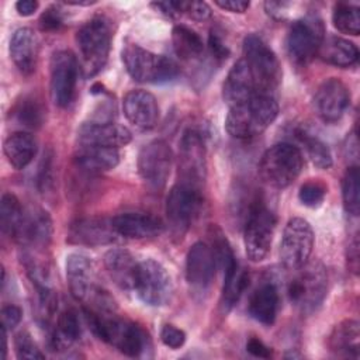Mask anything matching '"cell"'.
Listing matches in <instances>:
<instances>
[{"mask_svg":"<svg viewBox=\"0 0 360 360\" xmlns=\"http://www.w3.org/2000/svg\"><path fill=\"white\" fill-rule=\"evenodd\" d=\"M84 316L93 333L121 353L129 357H139L148 349L149 338L139 325L103 315L91 308H84Z\"/></svg>","mask_w":360,"mask_h":360,"instance_id":"1","label":"cell"},{"mask_svg":"<svg viewBox=\"0 0 360 360\" xmlns=\"http://www.w3.org/2000/svg\"><path fill=\"white\" fill-rule=\"evenodd\" d=\"M278 115V104L270 94H253L245 103L229 107L225 118L226 132L238 139H248L263 132Z\"/></svg>","mask_w":360,"mask_h":360,"instance_id":"2","label":"cell"},{"mask_svg":"<svg viewBox=\"0 0 360 360\" xmlns=\"http://www.w3.org/2000/svg\"><path fill=\"white\" fill-rule=\"evenodd\" d=\"M66 278L75 300L89 304L91 309L98 312L115 309V302L110 294L97 285L93 263L84 255L70 253L66 257Z\"/></svg>","mask_w":360,"mask_h":360,"instance_id":"3","label":"cell"},{"mask_svg":"<svg viewBox=\"0 0 360 360\" xmlns=\"http://www.w3.org/2000/svg\"><path fill=\"white\" fill-rule=\"evenodd\" d=\"M304 156L298 146L280 142L270 146L259 163L260 179L273 188H285L301 174Z\"/></svg>","mask_w":360,"mask_h":360,"instance_id":"4","label":"cell"},{"mask_svg":"<svg viewBox=\"0 0 360 360\" xmlns=\"http://www.w3.org/2000/svg\"><path fill=\"white\" fill-rule=\"evenodd\" d=\"M252 75L256 94H270L281 80V66L273 49L257 35L243 39V58Z\"/></svg>","mask_w":360,"mask_h":360,"instance_id":"5","label":"cell"},{"mask_svg":"<svg viewBox=\"0 0 360 360\" xmlns=\"http://www.w3.org/2000/svg\"><path fill=\"white\" fill-rule=\"evenodd\" d=\"M122 62L128 75L141 83H165L179 75V66L173 59L156 55L136 44L125 45Z\"/></svg>","mask_w":360,"mask_h":360,"instance_id":"6","label":"cell"},{"mask_svg":"<svg viewBox=\"0 0 360 360\" xmlns=\"http://www.w3.org/2000/svg\"><path fill=\"white\" fill-rule=\"evenodd\" d=\"M76 44L84 75L87 77L94 76L104 68L108 59L111 44V30L108 22L101 17L89 20L76 32Z\"/></svg>","mask_w":360,"mask_h":360,"instance_id":"7","label":"cell"},{"mask_svg":"<svg viewBox=\"0 0 360 360\" xmlns=\"http://www.w3.org/2000/svg\"><path fill=\"white\" fill-rule=\"evenodd\" d=\"M328 276L319 262H307L297 269V274L290 280L287 294L290 301L302 312H312L321 305L326 295Z\"/></svg>","mask_w":360,"mask_h":360,"instance_id":"8","label":"cell"},{"mask_svg":"<svg viewBox=\"0 0 360 360\" xmlns=\"http://www.w3.org/2000/svg\"><path fill=\"white\" fill-rule=\"evenodd\" d=\"M276 229V215L264 205L262 200H256L249 210L243 243L249 260L262 262L267 257Z\"/></svg>","mask_w":360,"mask_h":360,"instance_id":"9","label":"cell"},{"mask_svg":"<svg viewBox=\"0 0 360 360\" xmlns=\"http://www.w3.org/2000/svg\"><path fill=\"white\" fill-rule=\"evenodd\" d=\"M325 38L322 20L309 14L295 20L287 34L285 48L290 59L295 65H307L318 53L319 45Z\"/></svg>","mask_w":360,"mask_h":360,"instance_id":"10","label":"cell"},{"mask_svg":"<svg viewBox=\"0 0 360 360\" xmlns=\"http://www.w3.org/2000/svg\"><path fill=\"white\" fill-rule=\"evenodd\" d=\"M134 290L146 305L162 307L172 300L173 281L159 262L146 259L138 263Z\"/></svg>","mask_w":360,"mask_h":360,"instance_id":"11","label":"cell"},{"mask_svg":"<svg viewBox=\"0 0 360 360\" xmlns=\"http://www.w3.org/2000/svg\"><path fill=\"white\" fill-rule=\"evenodd\" d=\"M314 248V231L304 218H291L281 236L280 260L285 269L297 270L304 266Z\"/></svg>","mask_w":360,"mask_h":360,"instance_id":"12","label":"cell"},{"mask_svg":"<svg viewBox=\"0 0 360 360\" xmlns=\"http://www.w3.org/2000/svg\"><path fill=\"white\" fill-rule=\"evenodd\" d=\"M202 205L201 188L177 181L166 197V217L172 229L177 233H184Z\"/></svg>","mask_w":360,"mask_h":360,"instance_id":"13","label":"cell"},{"mask_svg":"<svg viewBox=\"0 0 360 360\" xmlns=\"http://www.w3.org/2000/svg\"><path fill=\"white\" fill-rule=\"evenodd\" d=\"M49 90L55 105L68 107L76 91L79 79V62L76 56L66 49L56 51L49 63Z\"/></svg>","mask_w":360,"mask_h":360,"instance_id":"14","label":"cell"},{"mask_svg":"<svg viewBox=\"0 0 360 360\" xmlns=\"http://www.w3.org/2000/svg\"><path fill=\"white\" fill-rule=\"evenodd\" d=\"M173 163V152L163 139H155L143 145L138 153V173L143 183L160 190L165 187Z\"/></svg>","mask_w":360,"mask_h":360,"instance_id":"15","label":"cell"},{"mask_svg":"<svg viewBox=\"0 0 360 360\" xmlns=\"http://www.w3.org/2000/svg\"><path fill=\"white\" fill-rule=\"evenodd\" d=\"M205 180V148L201 134L187 129L179 142V181L201 188Z\"/></svg>","mask_w":360,"mask_h":360,"instance_id":"16","label":"cell"},{"mask_svg":"<svg viewBox=\"0 0 360 360\" xmlns=\"http://www.w3.org/2000/svg\"><path fill=\"white\" fill-rule=\"evenodd\" d=\"M350 104V91L346 84L330 77L323 80L314 96V107L318 117L328 124L339 121Z\"/></svg>","mask_w":360,"mask_h":360,"instance_id":"17","label":"cell"},{"mask_svg":"<svg viewBox=\"0 0 360 360\" xmlns=\"http://www.w3.org/2000/svg\"><path fill=\"white\" fill-rule=\"evenodd\" d=\"M217 269V260L210 245L195 242L186 256V280L195 292H204L211 285Z\"/></svg>","mask_w":360,"mask_h":360,"instance_id":"18","label":"cell"},{"mask_svg":"<svg viewBox=\"0 0 360 360\" xmlns=\"http://www.w3.org/2000/svg\"><path fill=\"white\" fill-rule=\"evenodd\" d=\"M79 145H96L120 148L131 142L132 135L128 128L111 121H90L80 125L77 131Z\"/></svg>","mask_w":360,"mask_h":360,"instance_id":"19","label":"cell"},{"mask_svg":"<svg viewBox=\"0 0 360 360\" xmlns=\"http://www.w3.org/2000/svg\"><path fill=\"white\" fill-rule=\"evenodd\" d=\"M127 120L139 129H152L159 120V105L155 96L146 90H131L122 98Z\"/></svg>","mask_w":360,"mask_h":360,"instance_id":"20","label":"cell"},{"mask_svg":"<svg viewBox=\"0 0 360 360\" xmlns=\"http://www.w3.org/2000/svg\"><path fill=\"white\" fill-rule=\"evenodd\" d=\"M112 221L107 218H83L75 221L69 228V240L77 245L100 246L117 240Z\"/></svg>","mask_w":360,"mask_h":360,"instance_id":"21","label":"cell"},{"mask_svg":"<svg viewBox=\"0 0 360 360\" xmlns=\"http://www.w3.org/2000/svg\"><path fill=\"white\" fill-rule=\"evenodd\" d=\"M111 221L117 233L129 239L155 238L165 229L163 222L158 217L145 212H122L111 218Z\"/></svg>","mask_w":360,"mask_h":360,"instance_id":"22","label":"cell"},{"mask_svg":"<svg viewBox=\"0 0 360 360\" xmlns=\"http://www.w3.org/2000/svg\"><path fill=\"white\" fill-rule=\"evenodd\" d=\"M38 38L31 28L22 27L13 32L8 52L13 63L22 75L34 73L38 62Z\"/></svg>","mask_w":360,"mask_h":360,"instance_id":"23","label":"cell"},{"mask_svg":"<svg viewBox=\"0 0 360 360\" xmlns=\"http://www.w3.org/2000/svg\"><path fill=\"white\" fill-rule=\"evenodd\" d=\"M256 94L255 83L250 75V70L243 59H239L233 63L222 86L224 101L229 105H238L249 100Z\"/></svg>","mask_w":360,"mask_h":360,"instance_id":"24","label":"cell"},{"mask_svg":"<svg viewBox=\"0 0 360 360\" xmlns=\"http://www.w3.org/2000/svg\"><path fill=\"white\" fill-rule=\"evenodd\" d=\"M52 235V222L44 210L24 211L22 221L14 239L27 246L44 248L49 243Z\"/></svg>","mask_w":360,"mask_h":360,"instance_id":"25","label":"cell"},{"mask_svg":"<svg viewBox=\"0 0 360 360\" xmlns=\"http://www.w3.org/2000/svg\"><path fill=\"white\" fill-rule=\"evenodd\" d=\"M138 263L139 262H136L125 249H110L104 255V266L107 273L112 281L124 290H134Z\"/></svg>","mask_w":360,"mask_h":360,"instance_id":"26","label":"cell"},{"mask_svg":"<svg viewBox=\"0 0 360 360\" xmlns=\"http://www.w3.org/2000/svg\"><path fill=\"white\" fill-rule=\"evenodd\" d=\"M278 304L280 297L277 287L273 283H266L256 288L250 295L248 312L259 323L270 326L276 321Z\"/></svg>","mask_w":360,"mask_h":360,"instance_id":"27","label":"cell"},{"mask_svg":"<svg viewBox=\"0 0 360 360\" xmlns=\"http://www.w3.org/2000/svg\"><path fill=\"white\" fill-rule=\"evenodd\" d=\"M359 322L346 319L333 328L328 340V346L336 357L359 359Z\"/></svg>","mask_w":360,"mask_h":360,"instance_id":"28","label":"cell"},{"mask_svg":"<svg viewBox=\"0 0 360 360\" xmlns=\"http://www.w3.org/2000/svg\"><path fill=\"white\" fill-rule=\"evenodd\" d=\"M37 139L27 131H17L8 135L3 143V150L10 165L21 170L27 167L37 153Z\"/></svg>","mask_w":360,"mask_h":360,"instance_id":"29","label":"cell"},{"mask_svg":"<svg viewBox=\"0 0 360 360\" xmlns=\"http://www.w3.org/2000/svg\"><path fill=\"white\" fill-rule=\"evenodd\" d=\"M316 55H319V58L329 65L338 68H349L357 62L359 49L349 39L329 35L322 39Z\"/></svg>","mask_w":360,"mask_h":360,"instance_id":"30","label":"cell"},{"mask_svg":"<svg viewBox=\"0 0 360 360\" xmlns=\"http://www.w3.org/2000/svg\"><path fill=\"white\" fill-rule=\"evenodd\" d=\"M76 163L89 172H107L114 169L120 162V153L117 148L96 146V145H79L75 155Z\"/></svg>","mask_w":360,"mask_h":360,"instance_id":"31","label":"cell"},{"mask_svg":"<svg viewBox=\"0 0 360 360\" xmlns=\"http://www.w3.org/2000/svg\"><path fill=\"white\" fill-rule=\"evenodd\" d=\"M249 284V274L240 267L238 260L224 270V285L221 304L224 309L229 311L242 297Z\"/></svg>","mask_w":360,"mask_h":360,"instance_id":"32","label":"cell"},{"mask_svg":"<svg viewBox=\"0 0 360 360\" xmlns=\"http://www.w3.org/2000/svg\"><path fill=\"white\" fill-rule=\"evenodd\" d=\"M80 322L73 309H65L58 315L56 326L52 332L51 345L53 349H68L80 338Z\"/></svg>","mask_w":360,"mask_h":360,"instance_id":"33","label":"cell"},{"mask_svg":"<svg viewBox=\"0 0 360 360\" xmlns=\"http://www.w3.org/2000/svg\"><path fill=\"white\" fill-rule=\"evenodd\" d=\"M172 42L176 55L183 60L195 59L202 55L204 44L201 37L186 25H176L172 31Z\"/></svg>","mask_w":360,"mask_h":360,"instance_id":"34","label":"cell"},{"mask_svg":"<svg viewBox=\"0 0 360 360\" xmlns=\"http://www.w3.org/2000/svg\"><path fill=\"white\" fill-rule=\"evenodd\" d=\"M22 217L24 210L20 200L13 193H4L0 200V225L3 233L15 238Z\"/></svg>","mask_w":360,"mask_h":360,"instance_id":"35","label":"cell"},{"mask_svg":"<svg viewBox=\"0 0 360 360\" xmlns=\"http://www.w3.org/2000/svg\"><path fill=\"white\" fill-rule=\"evenodd\" d=\"M295 136L304 145L308 158L318 169H329L332 166V153L322 139L305 129H297Z\"/></svg>","mask_w":360,"mask_h":360,"instance_id":"36","label":"cell"},{"mask_svg":"<svg viewBox=\"0 0 360 360\" xmlns=\"http://www.w3.org/2000/svg\"><path fill=\"white\" fill-rule=\"evenodd\" d=\"M342 198L346 212L357 217L360 212V174L357 166L347 167L343 176Z\"/></svg>","mask_w":360,"mask_h":360,"instance_id":"37","label":"cell"},{"mask_svg":"<svg viewBox=\"0 0 360 360\" xmlns=\"http://www.w3.org/2000/svg\"><path fill=\"white\" fill-rule=\"evenodd\" d=\"M359 7L349 3H338L333 7L332 22L335 28L343 34L359 35L360 32V13Z\"/></svg>","mask_w":360,"mask_h":360,"instance_id":"38","label":"cell"},{"mask_svg":"<svg viewBox=\"0 0 360 360\" xmlns=\"http://www.w3.org/2000/svg\"><path fill=\"white\" fill-rule=\"evenodd\" d=\"M15 121L28 129H37L44 121V110L41 104L32 97H24L14 108Z\"/></svg>","mask_w":360,"mask_h":360,"instance_id":"39","label":"cell"},{"mask_svg":"<svg viewBox=\"0 0 360 360\" xmlns=\"http://www.w3.org/2000/svg\"><path fill=\"white\" fill-rule=\"evenodd\" d=\"M15 356L21 360H37L45 359V354L38 349L37 343L28 332H20L14 338Z\"/></svg>","mask_w":360,"mask_h":360,"instance_id":"40","label":"cell"},{"mask_svg":"<svg viewBox=\"0 0 360 360\" xmlns=\"http://www.w3.org/2000/svg\"><path fill=\"white\" fill-rule=\"evenodd\" d=\"M326 191H328V188L323 183L311 180L301 186V188L298 191V198L304 205L314 208V207H318L323 201Z\"/></svg>","mask_w":360,"mask_h":360,"instance_id":"41","label":"cell"},{"mask_svg":"<svg viewBox=\"0 0 360 360\" xmlns=\"http://www.w3.org/2000/svg\"><path fill=\"white\" fill-rule=\"evenodd\" d=\"M179 14H187L195 21H204L211 15V8L205 1H177Z\"/></svg>","mask_w":360,"mask_h":360,"instance_id":"42","label":"cell"},{"mask_svg":"<svg viewBox=\"0 0 360 360\" xmlns=\"http://www.w3.org/2000/svg\"><path fill=\"white\" fill-rule=\"evenodd\" d=\"M160 340L170 349H179L186 342V333L174 325H163L160 329Z\"/></svg>","mask_w":360,"mask_h":360,"instance_id":"43","label":"cell"},{"mask_svg":"<svg viewBox=\"0 0 360 360\" xmlns=\"http://www.w3.org/2000/svg\"><path fill=\"white\" fill-rule=\"evenodd\" d=\"M63 24V18H62V13L58 7H48L41 18H39V27L44 31H55L58 30L60 25Z\"/></svg>","mask_w":360,"mask_h":360,"instance_id":"44","label":"cell"},{"mask_svg":"<svg viewBox=\"0 0 360 360\" xmlns=\"http://www.w3.org/2000/svg\"><path fill=\"white\" fill-rule=\"evenodd\" d=\"M22 316V311L17 305H4L1 308V326H4L7 330L15 328Z\"/></svg>","mask_w":360,"mask_h":360,"instance_id":"45","label":"cell"},{"mask_svg":"<svg viewBox=\"0 0 360 360\" xmlns=\"http://www.w3.org/2000/svg\"><path fill=\"white\" fill-rule=\"evenodd\" d=\"M208 48H210V52L211 55L215 58V59H219V60H224L229 56V49L228 46L224 44L222 38L218 35V32L215 31H211L210 32V37H208Z\"/></svg>","mask_w":360,"mask_h":360,"instance_id":"46","label":"cell"},{"mask_svg":"<svg viewBox=\"0 0 360 360\" xmlns=\"http://www.w3.org/2000/svg\"><path fill=\"white\" fill-rule=\"evenodd\" d=\"M246 350L256 356V357H262V359H267L271 356V349L269 346H266L260 339L257 338H250L246 343Z\"/></svg>","mask_w":360,"mask_h":360,"instance_id":"47","label":"cell"},{"mask_svg":"<svg viewBox=\"0 0 360 360\" xmlns=\"http://www.w3.org/2000/svg\"><path fill=\"white\" fill-rule=\"evenodd\" d=\"M214 3L222 10H226L231 13H239V14L245 13L250 6V3L246 0H215Z\"/></svg>","mask_w":360,"mask_h":360,"instance_id":"48","label":"cell"},{"mask_svg":"<svg viewBox=\"0 0 360 360\" xmlns=\"http://www.w3.org/2000/svg\"><path fill=\"white\" fill-rule=\"evenodd\" d=\"M290 6H291V3H287V1H266L264 3V8H266L267 14H270L274 18L284 17V14L287 13Z\"/></svg>","mask_w":360,"mask_h":360,"instance_id":"49","label":"cell"},{"mask_svg":"<svg viewBox=\"0 0 360 360\" xmlns=\"http://www.w3.org/2000/svg\"><path fill=\"white\" fill-rule=\"evenodd\" d=\"M38 8V1L35 0H20L15 3V10L20 15L28 17L32 15Z\"/></svg>","mask_w":360,"mask_h":360,"instance_id":"50","label":"cell"},{"mask_svg":"<svg viewBox=\"0 0 360 360\" xmlns=\"http://www.w3.org/2000/svg\"><path fill=\"white\" fill-rule=\"evenodd\" d=\"M96 1H65V4L68 6H91Z\"/></svg>","mask_w":360,"mask_h":360,"instance_id":"51","label":"cell"}]
</instances>
